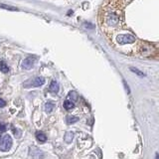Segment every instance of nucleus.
<instances>
[{"instance_id":"nucleus-1","label":"nucleus","mask_w":159,"mask_h":159,"mask_svg":"<svg viewBox=\"0 0 159 159\" xmlns=\"http://www.w3.org/2000/svg\"><path fill=\"white\" fill-rule=\"evenodd\" d=\"M121 22V16L113 10H106L102 16V23L107 28H116Z\"/></svg>"},{"instance_id":"nucleus-2","label":"nucleus","mask_w":159,"mask_h":159,"mask_svg":"<svg viewBox=\"0 0 159 159\" xmlns=\"http://www.w3.org/2000/svg\"><path fill=\"white\" fill-rule=\"evenodd\" d=\"M138 51L140 56L142 57H152L156 56L157 54V48L153 47L151 44L148 43H141L138 48Z\"/></svg>"},{"instance_id":"nucleus-3","label":"nucleus","mask_w":159,"mask_h":159,"mask_svg":"<svg viewBox=\"0 0 159 159\" xmlns=\"http://www.w3.org/2000/svg\"><path fill=\"white\" fill-rule=\"evenodd\" d=\"M135 37L131 34H119L116 37V41L119 45H126V44H132L135 42Z\"/></svg>"},{"instance_id":"nucleus-4","label":"nucleus","mask_w":159,"mask_h":159,"mask_svg":"<svg viewBox=\"0 0 159 159\" xmlns=\"http://www.w3.org/2000/svg\"><path fill=\"white\" fill-rule=\"evenodd\" d=\"M12 146V138L10 135H4L1 142H0V150L8 151Z\"/></svg>"},{"instance_id":"nucleus-5","label":"nucleus","mask_w":159,"mask_h":159,"mask_svg":"<svg viewBox=\"0 0 159 159\" xmlns=\"http://www.w3.org/2000/svg\"><path fill=\"white\" fill-rule=\"evenodd\" d=\"M37 61V58L34 57V56H29L27 57L26 59H24L22 61V64H21V67L22 69L24 70H30L34 67L35 63Z\"/></svg>"},{"instance_id":"nucleus-6","label":"nucleus","mask_w":159,"mask_h":159,"mask_svg":"<svg viewBox=\"0 0 159 159\" xmlns=\"http://www.w3.org/2000/svg\"><path fill=\"white\" fill-rule=\"evenodd\" d=\"M45 84V79L42 78V77H37L35 78L34 80H32L31 84H30V86L31 87H41Z\"/></svg>"},{"instance_id":"nucleus-7","label":"nucleus","mask_w":159,"mask_h":159,"mask_svg":"<svg viewBox=\"0 0 159 159\" xmlns=\"http://www.w3.org/2000/svg\"><path fill=\"white\" fill-rule=\"evenodd\" d=\"M49 91L53 93H57L59 92V84L56 81H52L51 84H50L49 87Z\"/></svg>"},{"instance_id":"nucleus-8","label":"nucleus","mask_w":159,"mask_h":159,"mask_svg":"<svg viewBox=\"0 0 159 159\" xmlns=\"http://www.w3.org/2000/svg\"><path fill=\"white\" fill-rule=\"evenodd\" d=\"M36 138L40 142H46L47 141V136L45 135V133L42 131H37L36 132Z\"/></svg>"},{"instance_id":"nucleus-9","label":"nucleus","mask_w":159,"mask_h":159,"mask_svg":"<svg viewBox=\"0 0 159 159\" xmlns=\"http://www.w3.org/2000/svg\"><path fill=\"white\" fill-rule=\"evenodd\" d=\"M63 106H64V108H65V109H67V111H70V109L74 108L75 103H74V102L69 101V99H67V101H65V102H64Z\"/></svg>"},{"instance_id":"nucleus-10","label":"nucleus","mask_w":159,"mask_h":159,"mask_svg":"<svg viewBox=\"0 0 159 159\" xmlns=\"http://www.w3.org/2000/svg\"><path fill=\"white\" fill-rule=\"evenodd\" d=\"M73 139H74V133L71 131L66 132V134H65V141L67 143H71L73 141Z\"/></svg>"},{"instance_id":"nucleus-11","label":"nucleus","mask_w":159,"mask_h":159,"mask_svg":"<svg viewBox=\"0 0 159 159\" xmlns=\"http://www.w3.org/2000/svg\"><path fill=\"white\" fill-rule=\"evenodd\" d=\"M78 120H79V117L74 116H67V119H66L68 124H73L75 122H77Z\"/></svg>"},{"instance_id":"nucleus-12","label":"nucleus","mask_w":159,"mask_h":159,"mask_svg":"<svg viewBox=\"0 0 159 159\" xmlns=\"http://www.w3.org/2000/svg\"><path fill=\"white\" fill-rule=\"evenodd\" d=\"M0 72L7 74L9 72V67L4 62H0Z\"/></svg>"},{"instance_id":"nucleus-13","label":"nucleus","mask_w":159,"mask_h":159,"mask_svg":"<svg viewBox=\"0 0 159 159\" xmlns=\"http://www.w3.org/2000/svg\"><path fill=\"white\" fill-rule=\"evenodd\" d=\"M69 98H70V99H71L72 102H77V101H78V98H79L78 93H77L76 92H74V91H72V92H70V93H69Z\"/></svg>"},{"instance_id":"nucleus-14","label":"nucleus","mask_w":159,"mask_h":159,"mask_svg":"<svg viewBox=\"0 0 159 159\" xmlns=\"http://www.w3.org/2000/svg\"><path fill=\"white\" fill-rule=\"evenodd\" d=\"M53 109H54V103H53V102H48L46 104H45V111H46L47 112H51V111H53Z\"/></svg>"},{"instance_id":"nucleus-15","label":"nucleus","mask_w":159,"mask_h":159,"mask_svg":"<svg viewBox=\"0 0 159 159\" xmlns=\"http://www.w3.org/2000/svg\"><path fill=\"white\" fill-rule=\"evenodd\" d=\"M129 69H130V71H131V72H133L134 74L138 75V76H140V77H144V76H145V75H144L142 72H140V71H139V70H137L136 68H129Z\"/></svg>"},{"instance_id":"nucleus-16","label":"nucleus","mask_w":159,"mask_h":159,"mask_svg":"<svg viewBox=\"0 0 159 159\" xmlns=\"http://www.w3.org/2000/svg\"><path fill=\"white\" fill-rule=\"evenodd\" d=\"M0 7H1V8H5V9H7V10H13V11H17L16 8L10 7V6H7V5H4V4H0Z\"/></svg>"},{"instance_id":"nucleus-17","label":"nucleus","mask_w":159,"mask_h":159,"mask_svg":"<svg viewBox=\"0 0 159 159\" xmlns=\"http://www.w3.org/2000/svg\"><path fill=\"white\" fill-rule=\"evenodd\" d=\"M6 124H4V123H1L0 124V131L1 132H4V131H6Z\"/></svg>"},{"instance_id":"nucleus-18","label":"nucleus","mask_w":159,"mask_h":159,"mask_svg":"<svg viewBox=\"0 0 159 159\" xmlns=\"http://www.w3.org/2000/svg\"><path fill=\"white\" fill-rule=\"evenodd\" d=\"M5 106H6V102H5V101H3L2 98H0V107H4Z\"/></svg>"},{"instance_id":"nucleus-19","label":"nucleus","mask_w":159,"mask_h":159,"mask_svg":"<svg viewBox=\"0 0 159 159\" xmlns=\"http://www.w3.org/2000/svg\"><path fill=\"white\" fill-rule=\"evenodd\" d=\"M122 1H123V2H124V0H122ZM127 1H129V0H127ZM124 4H125V3H124Z\"/></svg>"}]
</instances>
